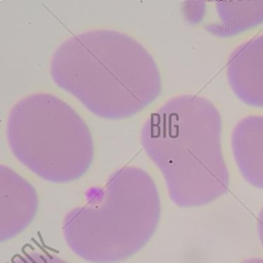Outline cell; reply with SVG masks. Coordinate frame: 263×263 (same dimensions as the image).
I'll use <instances>...</instances> for the list:
<instances>
[{"instance_id":"obj_1","label":"cell","mask_w":263,"mask_h":263,"mask_svg":"<svg viewBox=\"0 0 263 263\" xmlns=\"http://www.w3.org/2000/svg\"><path fill=\"white\" fill-rule=\"evenodd\" d=\"M53 82L104 119L132 117L153 103L162 84L156 62L132 36L96 29L71 36L51 55Z\"/></svg>"},{"instance_id":"obj_2","label":"cell","mask_w":263,"mask_h":263,"mask_svg":"<svg viewBox=\"0 0 263 263\" xmlns=\"http://www.w3.org/2000/svg\"><path fill=\"white\" fill-rule=\"evenodd\" d=\"M221 134L220 112L196 95L171 98L144 122L141 144L164 178L176 205L202 206L228 191Z\"/></svg>"},{"instance_id":"obj_3","label":"cell","mask_w":263,"mask_h":263,"mask_svg":"<svg viewBox=\"0 0 263 263\" xmlns=\"http://www.w3.org/2000/svg\"><path fill=\"white\" fill-rule=\"evenodd\" d=\"M161 212L152 177L138 166L113 172L83 205L69 211L63 235L70 250L90 263H118L154 234Z\"/></svg>"},{"instance_id":"obj_4","label":"cell","mask_w":263,"mask_h":263,"mask_svg":"<svg viewBox=\"0 0 263 263\" xmlns=\"http://www.w3.org/2000/svg\"><path fill=\"white\" fill-rule=\"evenodd\" d=\"M6 139L13 156L47 182L75 181L93 159L87 124L69 104L51 93H32L16 102L8 113Z\"/></svg>"},{"instance_id":"obj_5","label":"cell","mask_w":263,"mask_h":263,"mask_svg":"<svg viewBox=\"0 0 263 263\" xmlns=\"http://www.w3.org/2000/svg\"><path fill=\"white\" fill-rule=\"evenodd\" d=\"M38 209L35 188L12 168L0 165V240L10 239L33 221Z\"/></svg>"},{"instance_id":"obj_6","label":"cell","mask_w":263,"mask_h":263,"mask_svg":"<svg viewBox=\"0 0 263 263\" xmlns=\"http://www.w3.org/2000/svg\"><path fill=\"white\" fill-rule=\"evenodd\" d=\"M233 93L245 104L263 108V34L237 46L226 65Z\"/></svg>"},{"instance_id":"obj_7","label":"cell","mask_w":263,"mask_h":263,"mask_svg":"<svg viewBox=\"0 0 263 263\" xmlns=\"http://www.w3.org/2000/svg\"><path fill=\"white\" fill-rule=\"evenodd\" d=\"M231 149L241 177L263 189V115H248L233 127Z\"/></svg>"},{"instance_id":"obj_8","label":"cell","mask_w":263,"mask_h":263,"mask_svg":"<svg viewBox=\"0 0 263 263\" xmlns=\"http://www.w3.org/2000/svg\"><path fill=\"white\" fill-rule=\"evenodd\" d=\"M216 10L219 22L206 28L216 36L230 37L263 23V0L218 1Z\"/></svg>"},{"instance_id":"obj_9","label":"cell","mask_w":263,"mask_h":263,"mask_svg":"<svg viewBox=\"0 0 263 263\" xmlns=\"http://www.w3.org/2000/svg\"><path fill=\"white\" fill-rule=\"evenodd\" d=\"M10 263H68L60 257L45 252H28L16 256Z\"/></svg>"},{"instance_id":"obj_10","label":"cell","mask_w":263,"mask_h":263,"mask_svg":"<svg viewBox=\"0 0 263 263\" xmlns=\"http://www.w3.org/2000/svg\"><path fill=\"white\" fill-rule=\"evenodd\" d=\"M184 15L191 24L199 23L205 12V3L203 1L184 2Z\"/></svg>"},{"instance_id":"obj_11","label":"cell","mask_w":263,"mask_h":263,"mask_svg":"<svg viewBox=\"0 0 263 263\" xmlns=\"http://www.w3.org/2000/svg\"><path fill=\"white\" fill-rule=\"evenodd\" d=\"M257 233L259 240L263 247V206L261 208L257 217Z\"/></svg>"},{"instance_id":"obj_12","label":"cell","mask_w":263,"mask_h":263,"mask_svg":"<svg viewBox=\"0 0 263 263\" xmlns=\"http://www.w3.org/2000/svg\"><path fill=\"white\" fill-rule=\"evenodd\" d=\"M240 263H263V258H249V259H246L243 260L242 262Z\"/></svg>"}]
</instances>
